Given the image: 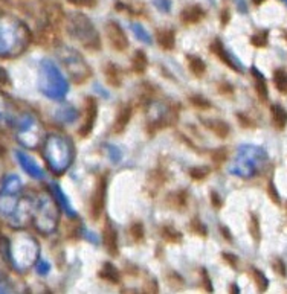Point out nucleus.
Here are the masks:
<instances>
[{
    "label": "nucleus",
    "mask_w": 287,
    "mask_h": 294,
    "mask_svg": "<svg viewBox=\"0 0 287 294\" xmlns=\"http://www.w3.org/2000/svg\"><path fill=\"white\" fill-rule=\"evenodd\" d=\"M167 182V175L162 169H153L148 175V186H154V192Z\"/></svg>",
    "instance_id": "dca6fc26"
},
{
    "label": "nucleus",
    "mask_w": 287,
    "mask_h": 294,
    "mask_svg": "<svg viewBox=\"0 0 287 294\" xmlns=\"http://www.w3.org/2000/svg\"><path fill=\"white\" fill-rule=\"evenodd\" d=\"M168 204L171 209L174 211H185L187 209V204H188V195L185 191H179V192H173L170 197H168Z\"/></svg>",
    "instance_id": "9b49d317"
},
{
    "label": "nucleus",
    "mask_w": 287,
    "mask_h": 294,
    "mask_svg": "<svg viewBox=\"0 0 287 294\" xmlns=\"http://www.w3.org/2000/svg\"><path fill=\"white\" fill-rule=\"evenodd\" d=\"M156 41L164 50H173L176 46V32L173 29H159L156 32Z\"/></svg>",
    "instance_id": "0eeeda50"
},
{
    "label": "nucleus",
    "mask_w": 287,
    "mask_h": 294,
    "mask_svg": "<svg viewBox=\"0 0 287 294\" xmlns=\"http://www.w3.org/2000/svg\"><path fill=\"white\" fill-rule=\"evenodd\" d=\"M96 114H98L96 99L92 98V96L86 98V102H84V122L80 127V136L81 137H87L90 134V131L93 130V125H95Z\"/></svg>",
    "instance_id": "7ed1b4c3"
},
{
    "label": "nucleus",
    "mask_w": 287,
    "mask_h": 294,
    "mask_svg": "<svg viewBox=\"0 0 287 294\" xmlns=\"http://www.w3.org/2000/svg\"><path fill=\"white\" fill-rule=\"evenodd\" d=\"M251 43H252L255 47H265V46L268 44V31L258 32V34H255V35H252Z\"/></svg>",
    "instance_id": "b1692460"
},
{
    "label": "nucleus",
    "mask_w": 287,
    "mask_h": 294,
    "mask_svg": "<svg viewBox=\"0 0 287 294\" xmlns=\"http://www.w3.org/2000/svg\"><path fill=\"white\" fill-rule=\"evenodd\" d=\"M148 67V60H147V55L144 50H136L135 55H133V60H132V70L136 73V75H141L147 70Z\"/></svg>",
    "instance_id": "f8f14e48"
},
{
    "label": "nucleus",
    "mask_w": 287,
    "mask_h": 294,
    "mask_svg": "<svg viewBox=\"0 0 287 294\" xmlns=\"http://www.w3.org/2000/svg\"><path fill=\"white\" fill-rule=\"evenodd\" d=\"M188 69L190 72L196 76V78H202L206 72V64L199 58V56H194V55H190L188 56Z\"/></svg>",
    "instance_id": "ddd939ff"
},
{
    "label": "nucleus",
    "mask_w": 287,
    "mask_h": 294,
    "mask_svg": "<svg viewBox=\"0 0 287 294\" xmlns=\"http://www.w3.org/2000/svg\"><path fill=\"white\" fill-rule=\"evenodd\" d=\"M210 49H211V52H213L217 58H220V61H222L223 64H226V66H228V67H231L232 70L239 72V67H237V66H236V63L231 60V56L228 55V52H226V49L223 47V44L220 43V40L213 41V43H211V46H210Z\"/></svg>",
    "instance_id": "6e6552de"
},
{
    "label": "nucleus",
    "mask_w": 287,
    "mask_h": 294,
    "mask_svg": "<svg viewBox=\"0 0 287 294\" xmlns=\"http://www.w3.org/2000/svg\"><path fill=\"white\" fill-rule=\"evenodd\" d=\"M274 82L280 93L287 95V72L284 69H277L274 72Z\"/></svg>",
    "instance_id": "f3484780"
},
{
    "label": "nucleus",
    "mask_w": 287,
    "mask_h": 294,
    "mask_svg": "<svg viewBox=\"0 0 287 294\" xmlns=\"http://www.w3.org/2000/svg\"><path fill=\"white\" fill-rule=\"evenodd\" d=\"M205 127L220 139H226L229 136V131H231L229 125L225 121H206Z\"/></svg>",
    "instance_id": "9d476101"
},
{
    "label": "nucleus",
    "mask_w": 287,
    "mask_h": 294,
    "mask_svg": "<svg viewBox=\"0 0 287 294\" xmlns=\"http://www.w3.org/2000/svg\"><path fill=\"white\" fill-rule=\"evenodd\" d=\"M98 275H99V278H102V279H106V281H109L112 284H119V281H121L119 272L115 269L113 264H109V262L102 266V270Z\"/></svg>",
    "instance_id": "4468645a"
},
{
    "label": "nucleus",
    "mask_w": 287,
    "mask_h": 294,
    "mask_svg": "<svg viewBox=\"0 0 287 294\" xmlns=\"http://www.w3.org/2000/svg\"><path fill=\"white\" fill-rule=\"evenodd\" d=\"M106 192H107V177L101 175L96 182V186L92 192L89 203V215L92 220H98L102 215L106 204Z\"/></svg>",
    "instance_id": "f257e3e1"
},
{
    "label": "nucleus",
    "mask_w": 287,
    "mask_h": 294,
    "mask_svg": "<svg viewBox=\"0 0 287 294\" xmlns=\"http://www.w3.org/2000/svg\"><path fill=\"white\" fill-rule=\"evenodd\" d=\"M226 157H228V151H226L225 148L216 150V151L213 153V160H214L216 163H223V162L226 160Z\"/></svg>",
    "instance_id": "bb28decb"
},
{
    "label": "nucleus",
    "mask_w": 287,
    "mask_h": 294,
    "mask_svg": "<svg viewBox=\"0 0 287 294\" xmlns=\"http://www.w3.org/2000/svg\"><path fill=\"white\" fill-rule=\"evenodd\" d=\"M20 162H21V165L26 168V171H28V172H31L32 175H40L38 169H37V168H35V166H34V165H32V163H31V162H29L24 156H20Z\"/></svg>",
    "instance_id": "cd10ccee"
},
{
    "label": "nucleus",
    "mask_w": 287,
    "mask_h": 294,
    "mask_svg": "<svg viewBox=\"0 0 287 294\" xmlns=\"http://www.w3.org/2000/svg\"><path fill=\"white\" fill-rule=\"evenodd\" d=\"M211 201H213L214 208H220V206H222V201H220V198H219V195H217L216 192L211 194Z\"/></svg>",
    "instance_id": "72a5a7b5"
},
{
    "label": "nucleus",
    "mask_w": 287,
    "mask_h": 294,
    "mask_svg": "<svg viewBox=\"0 0 287 294\" xmlns=\"http://www.w3.org/2000/svg\"><path fill=\"white\" fill-rule=\"evenodd\" d=\"M229 18H231L229 9H228V8H225V9L222 11V26H226V24H228V21H229Z\"/></svg>",
    "instance_id": "2f4dec72"
},
{
    "label": "nucleus",
    "mask_w": 287,
    "mask_h": 294,
    "mask_svg": "<svg viewBox=\"0 0 287 294\" xmlns=\"http://www.w3.org/2000/svg\"><path fill=\"white\" fill-rule=\"evenodd\" d=\"M219 92L222 93V95H225V96H231L232 93H234V90H232V87L228 84V82H220L219 84Z\"/></svg>",
    "instance_id": "c756f323"
},
{
    "label": "nucleus",
    "mask_w": 287,
    "mask_h": 294,
    "mask_svg": "<svg viewBox=\"0 0 287 294\" xmlns=\"http://www.w3.org/2000/svg\"><path fill=\"white\" fill-rule=\"evenodd\" d=\"M286 3H287V0H286Z\"/></svg>",
    "instance_id": "e433bc0d"
},
{
    "label": "nucleus",
    "mask_w": 287,
    "mask_h": 294,
    "mask_svg": "<svg viewBox=\"0 0 287 294\" xmlns=\"http://www.w3.org/2000/svg\"><path fill=\"white\" fill-rule=\"evenodd\" d=\"M205 18V9L199 5H190L182 9L180 20L185 24H197Z\"/></svg>",
    "instance_id": "423d86ee"
},
{
    "label": "nucleus",
    "mask_w": 287,
    "mask_h": 294,
    "mask_svg": "<svg viewBox=\"0 0 287 294\" xmlns=\"http://www.w3.org/2000/svg\"><path fill=\"white\" fill-rule=\"evenodd\" d=\"M237 117H239V122H240L243 127H254V124H252V122H248L249 119H248V117H245L243 114H237Z\"/></svg>",
    "instance_id": "473e14b6"
},
{
    "label": "nucleus",
    "mask_w": 287,
    "mask_h": 294,
    "mask_svg": "<svg viewBox=\"0 0 287 294\" xmlns=\"http://www.w3.org/2000/svg\"><path fill=\"white\" fill-rule=\"evenodd\" d=\"M271 113H272V121H274V125L278 128V130H283L287 125V111L281 107V105H274L271 108Z\"/></svg>",
    "instance_id": "2eb2a0df"
},
{
    "label": "nucleus",
    "mask_w": 287,
    "mask_h": 294,
    "mask_svg": "<svg viewBox=\"0 0 287 294\" xmlns=\"http://www.w3.org/2000/svg\"><path fill=\"white\" fill-rule=\"evenodd\" d=\"M190 229H191V232H194L199 237H203V238L206 237V227H205V224H202V221L199 218H193L191 220Z\"/></svg>",
    "instance_id": "5701e85b"
},
{
    "label": "nucleus",
    "mask_w": 287,
    "mask_h": 294,
    "mask_svg": "<svg viewBox=\"0 0 287 294\" xmlns=\"http://www.w3.org/2000/svg\"><path fill=\"white\" fill-rule=\"evenodd\" d=\"M161 235L167 243H171V244H177L182 240V235L171 226H164L161 229Z\"/></svg>",
    "instance_id": "a211bd4d"
},
{
    "label": "nucleus",
    "mask_w": 287,
    "mask_h": 294,
    "mask_svg": "<svg viewBox=\"0 0 287 294\" xmlns=\"http://www.w3.org/2000/svg\"><path fill=\"white\" fill-rule=\"evenodd\" d=\"M132 114H133L132 105H130V104L122 105V107L119 108L116 117H115V122H113V127H112V133H113V134H121V133L127 128V125H128L130 119H132Z\"/></svg>",
    "instance_id": "39448f33"
},
{
    "label": "nucleus",
    "mask_w": 287,
    "mask_h": 294,
    "mask_svg": "<svg viewBox=\"0 0 287 294\" xmlns=\"http://www.w3.org/2000/svg\"><path fill=\"white\" fill-rule=\"evenodd\" d=\"M104 76H106V81H107V84H109L110 87H115V89L121 87V84H122V75H121L119 67L115 66L113 63L106 64V67H104Z\"/></svg>",
    "instance_id": "1a4fd4ad"
},
{
    "label": "nucleus",
    "mask_w": 287,
    "mask_h": 294,
    "mask_svg": "<svg viewBox=\"0 0 287 294\" xmlns=\"http://www.w3.org/2000/svg\"><path fill=\"white\" fill-rule=\"evenodd\" d=\"M263 2H265V0H252V3H254V5H262Z\"/></svg>",
    "instance_id": "c9c22d12"
},
{
    "label": "nucleus",
    "mask_w": 287,
    "mask_h": 294,
    "mask_svg": "<svg viewBox=\"0 0 287 294\" xmlns=\"http://www.w3.org/2000/svg\"><path fill=\"white\" fill-rule=\"evenodd\" d=\"M252 72L255 73V69H254ZM255 75H257V73H255ZM255 92H257V95H258L260 101H263V102H266V101H268V87H266V81H265L260 75H257Z\"/></svg>",
    "instance_id": "6ab92c4d"
},
{
    "label": "nucleus",
    "mask_w": 287,
    "mask_h": 294,
    "mask_svg": "<svg viewBox=\"0 0 287 294\" xmlns=\"http://www.w3.org/2000/svg\"><path fill=\"white\" fill-rule=\"evenodd\" d=\"M102 241H104V247L107 250V253L110 256H118L119 255V247H118V233L113 227V224L107 220L104 224V230H102Z\"/></svg>",
    "instance_id": "20e7f679"
},
{
    "label": "nucleus",
    "mask_w": 287,
    "mask_h": 294,
    "mask_svg": "<svg viewBox=\"0 0 287 294\" xmlns=\"http://www.w3.org/2000/svg\"><path fill=\"white\" fill-rule=\"evenodd\" d=\"M249 229H251V235L254 237V240H255V241H260V238H262V233H260V224H258V220H257L255 215L251 217V226H249Z\"/></svg>",
    "instance_id": "a878e982"
},
{
    "label": "nucleus",
    "mask_w": 287,
    "mask_h": 294,
    "mask_svg": "<svg viewBox=\"0 0 287 294\" xmlns=\"http://www.w3.org/2000/svg\"><path fill=\"white\" fill-rule=\"evenodd\" d=\"M251 275H252V279H254V284L257 285V288H258V291H266V288H268V281H266V276L262 273V272H258V270H252L251 272Z\"/></svg>",
    "instance_id": "aec40b11"
},
{
    "label": "nucleus",
    "mask_w": 287,
    "mask_h": 294,
    "mask_svg": "<svg viewBox=\"0 0 287 294\" xmlns=\"http://www.w3.org/2000/svg\"><path fill=\"white\" fill-rule=\"evenodd\" d=\"M223 259L226 261V262H229L234 269L237 267V262H239V259L234 256V255H231V253H223Z\"/></svg>",
    "instance_id": "7c9ffc66"
},
{
    "label": "nucleus",
    "mask_w": 287,
    "mask_h": 294,
    "mask_svg": "<svg viewBox=\"0 0 287 294\" xmlns=\"http://www.w3.org/2000/svg\"><path fill=\"white\" fill-rule=\"evenodd\" d=\"M190 102H191V105H194V107L199 108V110H208V108H211V102L206 101L203 96H199V95L191 96V98H190Z\"/></svg>",
    "instance_id": "4be33fe9"
},
{
    "label": "nucleus",
    "mask_w": 287,
    "mask_h": 294,
    "mask_svg": "<svg viewBox=\"0 0 287 294\" xmlns=\"http://www.w3.org/2000/svg\"><path fill=\"white\" fill-rule=\"evenodd\" d=\"M106 37L109 40V44L113 47V50L124 52L128 47V38L124 29L115 21H109L106 24Z\"/></svg>",
    "instance_id": "f03ea898"
},
{
    "label": "nucleus",
    "mask_w": 287,
    "mask_h": 294,
    "mask_svg": "<svg viewBox=\"0 0 287 294\" xmlns=\"http://www.w3.org/2000/svg\"><path fill=\"white\" fill-rule=\"evenodd\" d=\"M274 266H275V272L278 270V272H280L281 275H286V270H284V266H283V264H281L280 261H277V262H275Z\"/></svg>",
    "instance_id": "f704fd0d"
},
{
    "label": "nucleus",
    "mask_w": 287,
    "mask_h": 294,
    "mask_svg": "<svg viewBox=\"0 0 287 294\" xmlns=\"http://www.w3.org/2000/svg\"><path fill=\"white\" fill-rule=\"evenodd\" d=\"M130 237H132L133 241H136V243L144 241V237H145V233H144V224H142V223H133L132 227H130Z\"/></svg>",
    "instance_id": "412c9836"
},
{
    "label": "nucleus",
    "mask_w": 287,
    "mask_h": 294,
    "mask_svg": "<svg viewBox=\"0 0 287 294\" xmlns=\"http://www.w3.org/2000/svg\"><path fill=\"white\" fill-rule=\"evenodd\" d=\"M210 172H211L210 168H193V169L190 171V175H191V179L200 182V180L206 179V177L210 175Z\"/></svg>",
    "instance_id": "393cba45"
},
{
    "label": "nucleus",
    "mask_w": 287,
    "mask_h": 294,
    "mask_svg": "<svg viewBox=\"0 0 287 294\" xmlns=\"http://www.w3.org/2000/svg\"><path fill=\"white\" fill-rule=\"evenodd\" d=\"M98 0H69V3L80 6V8H93Z\"/></svg>",
    "instance_id": "c85d7f7f"
}]
</instances>
